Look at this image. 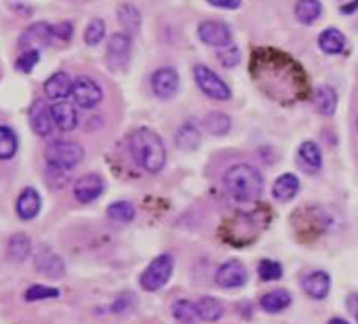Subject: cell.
<instances>
[{"instance_id":"7402d4cb","label":"cell","mask_w":358,"mask_h":324,"mask_svg":"<svg viewBox=\"0 0 358 324\" xmlns=\"http://www.w3.org/2000/svg\"><path fill=\"white\" fill-rule=\"evenodd\" d=\"M303 290L312 299H324L331 290V276L327 272H312L303 278Z\"/></svg>"},{"instance_id":"f1b7e54d","label":"cell","mask_w":358,"mask_h":324,"mask_svg":"<svg viewBox=\"0 0 358 324\" xmlns=\"http://www.w3.org/2000/svg\"><path fill=\"white\" fill-rule=\"evenodd\" d=\"M196 311L203 322H215L224 316V305L215 297H203L196 301Z\"/></svg>"},{"instance_id":"f546056e","label":"cell","mask_w":358,"mask_h":324,"mask_svg":"<svg viewBox=\"0 0 358 324\" xmlns=\"http://www.w3.org/2000/svg\"><path fill=\"white\" fill-rule=\"evenodd\" d=\"M17 135L11 126L0 124V160H11L17 154Z\"/></svg>"},{"instance_id":"ac0fdd59","label":"cell","mask_w":358,"mask_h":324,"mask_svg":"<svg viewBox=\"0 0 358 324\" xmlns=\"http://www.w3.org/2000/svg\"><path fill=\"white\" fill-rule=\"evenodd\" d=\"M41 207H43V198H41V194H38L34 188H26V190L20 194V198H17L15 211H17L20 219H24V221H32L34 217H38Z\"/></svg>"},{"instance_id":"4316f807","label":"cell","mask_w":358,"mask_h":324,"mask_svg":"<svg viewBox=\"0 0 358 324\" xmlns=\"http://www.w3.org/2000/svg\"><path fill=\"white\" fill-rule=\"evenodd\" d=\"M118 24L122 26L124 34H135L139 32L141 28V15H139V9L135 5H120L118 7Z\"/></svg>"},{"instance_id":"cb8c5ba5","label":"cell","mask_w":358,"mask_h":324,"mask_svg":"<svg viewBox=\"0 0 358 324\" xmlns=\"http://www.w3.org/2000/svg\"><path fill=\"white\" fill-rule=\"evenodd\" d=\"M322 15V3L320 0H297L295 3V17L299 24H314Z\"/></svg>"},{"instance_id":"6da1fadb","label":"cell","mask_w":358,"mask_h":324,"mask_svg":"<svg viewBox=\"0 0 358 324\" xmlns=\"http://www.w3.org/2000/svg\"><path fill=\"white\" fill-rule=\"evenodd\" d=\"M278 61H280V53H276V51H259L257 55H253V76H272L274 74V82L270 87H266V91L270 95L285 93L289 97H297L299 89L306 82L299 66L289 57L285 70L278 72Z\"/></svg>"},{"instance_id":"e0dca14e","label":"cell","mask_w":358,"mask_h":324,"mask_svg":"<svg viewBox=\"0 0 358 324\" xmlns=\"http://www.w3.org/2000/svg\"><path fill=\"white\" fill-rule=\"evenodd\" d=\"M51 114H53V122L59 131H74L78 124V112L74 108V103L70 101H55L51 105Z\"/></svg>"},{"instance_id":"f35d334b","label":"cell","mask_w":358,"mask_h":324,"mask_svg":"<svg viewBox=\"0 0 358 324\" xmlns=\"http://www.w3.org/2000/svg\"><path fill=\"white\" fill-rule=\"evenodd\" d=\"M53 30H55V38H62L64 43L70 40L72 38V32H74V28H72L70 22H62V24L53 26Z\"/></svg>"},{"instance_id":"44dd1931","label":"cell","mask_w":358,"mask_h":324,"mask_svg":"<svg viewBox=\"0 0 358 324\" xmlns=\"http://www.w3.org/2000/svg\"><path fill=\"white\" fill-rule=\"evenodd\" d=\"M175 145L182 152H194L201 145V131L194 122H184L175 133Z\"/></svg>"},{"instance_id":"b9f144b4","label":"cell","mask_w":358,"mask_h":324,"mask_svg":"<svg viewBox=\"0 0 358 324\" xmlns=\"http://www.w3.org/2000/svg\"><path fill=\"white\" fill-rule=\"evenodd\" d=\"M329 324H350L348 320H343V318H331L329 320Z\"/></svg>"},{"instance_id":"4fadbf2b","label":"cell","mask_w":358,"mask_h":324,"mask_svg":"<svg viewBox=\"0 0 358 324\" xmlns=\"http://www.w3.org/2000/svg\"><path fill=\"white\" fill-rule=\"evenodd\" d=\"M103 188H106V184H103V179L97 173H87V175L76 179V184H74V198L78 202H83V205H89V202L97 200L103 194Z\"/></svg>"},{"instance_id":"9a60e30c","label":"cell","mask_w":358,"mask_h":324,"mask_svg":"<svg viewBox=\"0 0 358 324\" xmlns=\"http://www.w3.org/2000/svg\"><path fill=\"white\" fill-rule=\"evenodd\" d=\"M34 267L38 274H45L49 278H62L64 272H66V265H64V259L59 255H55L51 249H41L34 257Z\"/></svg>"},{"instance_id":"8d00e7d4","label":"cell","mask_w":358,"mask_h":324,"mask_svg":"<svg viewBox=\"0 0 358 324\" xmlns=\"http://www.w3.org/2000/svg\"><path fill=\"white\" fill-rule=\"evenodd\" d=\"M282 276V265L278 261H270V259H264L259 261V278L264 282H270V280H278Z\"/></svg>"},{"instance_id":"ffe728a7","label":"cell","mask_w":358,"mask_h":324,"mask_svg":"<svg viewBox=\"0 0 358 324\" xmlns=\"http://www.w3.org/2000/svg\"><path fill=\"white\" fill-rule=\"evenodd\" d=\"M299 192V179L293 175V173H282L274 186H272V196L278 200V202H289L297 196Z\"/></svg>"},{"instance_id":"30bf717a","label":"cell","mask_w":358,"mask_h":324,"mask_svg":"<svg viewBox=\"0 0 358 324\" xmlns=\"http://www.w3.org/2000/svg\"><path fill=\"white\" fill-rule=\"evenodd\" d=\"M199 38L205 45H209V47L224 49V47L232 45V30L224 22L207 20V22H201L199 24Z\"/></svg>"},{"instance_id":"7bdbcfd3","label":"cell","mask_w":358,"mask_h":324,"mask_svg":"<svg viewBox=\"0 0 358 324\" xmlns=\"http://www.w3.org/2000/svg\"><path fill=\"white\" fill-rule=\"evenodd\" d=\"M356 320H358V316H356Z\"/></svg>"},{"instance_id":"8992f818","label":"cell","mask_w":358,"mask_h":324,"mask_svg":"<svg viewBox=\"0 0 358 324\" xmlns=\"http://www.w3.org/2000/svg\"><path fill=\"white\" fill-rule=\"evenodd\" d=\"M194 80L199 84V89L209 97V99H215V101H228L232 97V91L230 87L207 66L203 64H196L194 66Z\"/></svg>"},{"instance_id":"4dcf8cb0","label":"cell","mask_w":358,"mask_h":324,"mask_svg":"<svg viewBox=\"0 0 358 324\" xmlns=\"http://www.w3.org/2000/svg\"><path fill=\"white\" fill-rule=\"evenodd\" d=\"M203 126L207 133L215 135V137H222L230 131L232 122L228 118V114H222V112H209L205 118H203Z\"/></svg>"},{"instance_id":"5bb4252c","label":"cell","mask_w":358,"mask_h":324,"mask_svg":"<svg viewBox=\"0 0 358 324\" xmlns=\"http://www.w3.org/2000/svg\"><path fill=\"white\" fill-rule=\"evenodd\" d=\"M30 124H32V131L38 135V137H49L53 133V114H51V108L43 101V99H36L32 105H30Z\"/></svg>"},{"instance_id":"9c48e42d","label":"cell","mask_w":358,"mask_h":324,"mask_svg":"<svg viewBox=\"0 0 358 324\" xmlns=\"http://www.w3.org/2000/svg\"><path fill=\"white\" fill-rule=\"evenodd\" d=\"M53 38H55L53 26L47 22H36L24 30V34L20 36V45L24 51H38L41 53V49L49 47Z\"/></svg>"},{"instance_id":"603a6c76","label":"cell","mask_w":358,"mask_h":324,"mask_svg":"<svg viewBox=\"0 0 358 324\" xmlns=\"http://www.w3.org/2000/svg\"><path fill=\"white\" fill-rule=\"evenodd\" d=\"M318 47L327 55H339L345 49V36L337 28H327L318 36Z\"/></svg>"},{"instance_id":"3957f363","label":"cell","mask_w":358,"mask_h":324,"mask_svg":"<svg viewBox=\"0 0 358 324\" xmlns=\"http://www.w3.org/2000/svg\"><path fill=\"white\" fill-rule=\"evenodd\" d=\"M226 190L238 202H255L264 192V177L251 165H234L224 175Z\"/></svg>"},{"instance_id":"7a4b0ae2","label":"cell","mask_w":358,"mask_h":324,"mask_svg":"<svg viewBox=\"0 0 358 324\" xmlns=\"http://www.w3.org/2000/svg\"><path fill=\"white\" fill-rule=\"evenodd\" d=\"M131 154L135 158L137 165L148 171V173H158L162 171L166 162V149L160 139V135L148 126H139L131 133L129 137Z\"/></svg>"},{"instance_id":"7c38bea8","label":"cell","mask_w":358,"mask_h":324,"mask_svg":"<svg viewBox=\"0 0 358 324\" xmlns=\"http://www.w3.org/2000/svg\"><path fill=\"white\" fill-rule=\"evenodd\" d=\"M249 274H247V267L236 261V259H230L226 263H222L215 272V282L217 286L222 288H238L247 282Z\"/></svg>"},{"instance_id":"83f0119b","label":"cell","mask_w":358,"mask_h":324,"mask_svg":"<svg viewBox=\"0 0 358 324\" xmlns=\"http://www.w3.org/2000/svg\"><path fill=\"white\" fill-rule=\"evenodd\" d=\"M291 295L287 290H272V293H266L262 299H259V305L264 311H270V314H278L282 309H287L291 305Z\"/></svg>"},{"instance_id":"e575fe53","label":"cell","mask_w":358,"mask_h":324,"mask_svg":"<svg viewBox=\"0 0 358 324\" xmlns=\"http://www.w3.org/2000/svg\"><path fill=\"white\" fill-rule=\"evenodd\" d=\"M62 293L59 288L53 286H43V284H34L26 290V301H45V299H57Z\"/></svg>"},{"instance_id":"74e56055","label":"cell","mask_w":358,"mask_h":324,"mask_svg":"<svg viewBox=\"0 0 358 324\" xmlns=\"http://www.w3.org/2000/svg\"><path fill=\"white\" fill-rule=\"evenodd\" d=\"M217 59L222 61V66L234 68L238 64V59H241V51H238L236 45H228V47H224V49L217 51Z\"/></svg>"},{"instance_id":"8fae6325","label":"cell","mask_w":358,"mask_h":324,"mask_svg":"<svg viewBox=\"0 0 358 324\" xmlns=\"http://www.w3.org/2000/svg\"><path fill=\"white\" fill-rule=\"evenodd\" d=\"M152 91L158 99H171L179 91V74L175 68H158L152 74Z\"/></svg>"},{"instance_id":"d6986e66","label":"cell","mask_w":358,"mask_h":324,"mask_svg":"<svg viewBox=\"0 0 358 324\" xmlns=\"http://www.w3.org/2000/svg\"><path fill=\"white\" fill-rule=\"evenodd\" d=\"M297 160L306 173H318L322 167V154L314 141H303L297 149Z\"/></svg>"},{"instance_id":"d590c367","label":"cell","mask_w":358,"mask_h":324,"mask_svg":"<svg viewBox=\"0 0 358 324\" xmlns=\"http://www.w3.org/2000/svg\"><path fill=\"white\" fill-rule=\"evenodd\" d=\"M38 61H41V53L38 51H22L17 61H15V68L20 72H24V74H30L36 68Z\"/></svg>"},{"instance_id":"1f68e13d","label":"cell","mask_w":358,"mask_h":324,"mask_svg":"<svg viewBox=\"0 0 358 324\" xmlns=\"http://www.w3.org/2000/svg\"><path fill=\"white\" fill-rule=\"evenodd\" d=\"M30 251H32V240H30V236H26V234H13V236L9 238L7 253H9V257H11L13 261H24V259H28Z\"/></svg>"},{"instance_id":"277c9868","label":"cell","mask_w":358,"mask_h":324,"mask_svg":"<svg viewBox=\"0 0 358 324\" xmlns=\"http://www.w3.org/2000/svg\"><path fill=\"white\" fill-rule=\"evenodd\" d=\"M45 158H47L49 167L70 171V169H74L76 165H80V162H83L85 149L76 141H53V143L47 145Z\"/></svg>"},{"instance_id":"ab89813d","label":"cell","mask_w":358,"mask_h":324,"mask_svg":"<svg viewBox=\"0 0 358 324\" xmlns=\"http://www.w3.org/2000/svg\"><path fill=\"white\" fill-rule=\"evenodd\" d=\"M211 7H217V9H228V11H234L243 5V0H207Z\"/></svg>"},{"instance_id":"d4e9b609","label":"cell","mask_w":358,"mask_h":324,"mask_svg":"<svg viewBox=\"0 0 358 324\" xmlns=\"http://www.w3.org/2000/svg\"><path fill=\"white\" fill-rule=\"evenodd\" d=\"M314 105L322 116H333L335 110H337V93H335V89L329 87V84L318 87L316 93H314Z\"/></svg>"},{"instance_id":"5b68a950","label":"cell","mask_w":358,"mask_h":324,"mask_svg":"<svg viewBox=\"0 0 358 324\" xmlns=\"http://www.w3.org/2000/svg\"><path fill=\"white\" fill-rule=\"evenodd\" d=\"M173 267H175V263H173V257H171V255H158V257H156L154 261H150V265L141 272V278H139L141 288H143V290H150V293L162 288V286L171 280Z\"/></svg>"},{"instance_id":"836d02e7","label":"cell","mask_w":358,"mask_h":324,"mask_svg":"<svg viewBox=\"0 0 358 324\" xmlns=\"http://www.w3.org/2000/svg\"><path fill=\"white\" fill-rule=\"evenodd\" d=\"M103 36H106V24H103V20H91L89 22V26H87V30H85V43L89 45V47H97L101 40H103Z\"/></svg>"},{"instance_id":"484cf974","label":"cell","mask_w":358,"mask_h":324,"mask_svg":"<svg viewBox=\"0 0 358 324\" xmlns=\"http://www.w3.org/2000/svg\"><path fill=\"white\" fill-rule=\"evenodd\" d=\"M171 311H173V318L177 324H199L201 322V316L196 311V303H192L188 299L175 301Z\"/></svg>"},{"instance_id":"52a82bcc","label":"cell","mask_w":358,"mask_h":324,"mask_svg":"<svg viewBox=\"0 0 358 324\" xmlns=\"http://www.w3.org/2000/svg\"><path fill=\"white\" fill-rule=\"evenodd\" d=\"M70 97H72L74 105L85 108V110H91V108H95V105L101 103L103 91H101V87H99L97 80H93L89 76H78L74 80V84H72V95Z\"/></svg>"},{"instance_id":"d6a6232c","label":"cell","mask_w":358,"mask_h":324,"mask_svg":"<svg viewBox=\"0 0 358 324\" xmlns=\"http://www.w3.org/2000/svg\"><path fill=\"white\" fill-rule=\"evenodd\" d=\"M108 217H112L114 221H120V223L133 221L135 219V207L131 202H127V200L112 202L108 207Z\"/></svg>"},{"instance_id":"ba28073f","label":"cell","mask_w":358,"mask_h":324,"mask_svg":"<svg viewBox=\"0 0 358 324\" xmlns=\"http://www.w3.org/2000/svg\"><path fill=\"white\" fill-rule=\"evenodd\" d=\"M131 36L124 32H116L110 36L108 40V49H106V61L110 66V70L118 72L124 70L129 59H131Z\"/></svg>"},{"instance_id":"60d3db41","label":"cell","mask_w":358,"mask_h":324,"mask_svg":"<svg viewBox=\"0 0 358 324\" xmlns=\"http://www.w3.org/2000/svg\"><path fill=\"white\" fill-rule=\"evenodd\" d=\"M341 11H343L345 15H350V13H354V11H358V0H352V3H348V5H343V7H341Z\"/></svg>"},{"instance_id":"2e32d148","label":"cell","mask_w":358,"mask_h":324,"mask_svg":"<svg viewBox=\"0 0 358 324\" xmlns=\"http://www.w3.org/2000/svg\"><path fill=\"white\" fill-rule=\"evenodd\" d=\"M72 84L74 80L66 74V72H55L47 78L45 82V95L47 99H51L53 103L55 101H64L66 97L72 95Z\"/></svg>"}]
</instances>
